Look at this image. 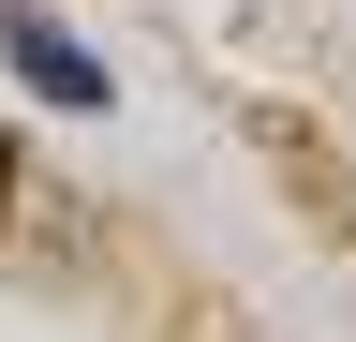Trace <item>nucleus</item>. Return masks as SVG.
<instances>
[{"mask_svg":"<svg viewBox=\"0 0 356 342\" xmlns=\"http://www.w3.org/2000/svg\"><path fill=\"white\" fill-rule=\"evenodd\" d=\"M0 60H15V90H30V104H74V119H104V90H119V75L89 60L60 15H44V0H0Z\"/></svg>","mask_w":356,"mask_h":342,"instance_id":"nucleus-1","label":"nucleus"}]
</instances>
